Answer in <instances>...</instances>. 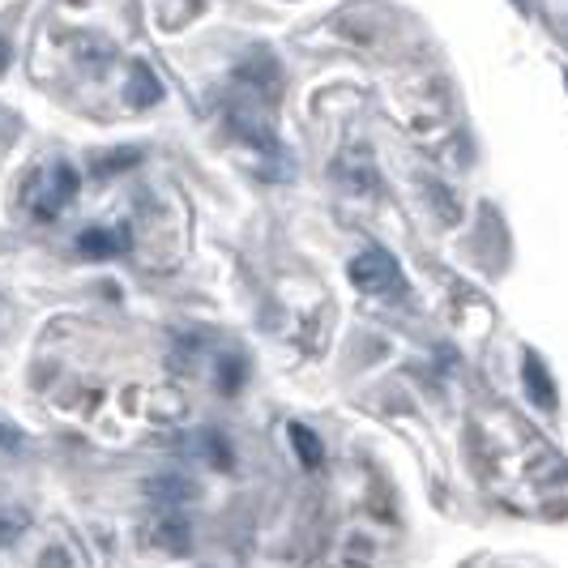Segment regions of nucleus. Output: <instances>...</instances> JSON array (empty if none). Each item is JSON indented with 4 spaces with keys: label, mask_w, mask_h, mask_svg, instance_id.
Listing matches in <instances>:
<instances>
[{
    "label": "nucleus",
    "mask_w": 568,
    "mask_h": 568,
    "mask_svg": "<svg viewBox=\"0 0 568 568\" xmlns=\"http://www.w3.org/2000/svg\"><path fill=\"white\" fill-rule=\"evenodd\" d=\"M235 82H244V86L261 98H278V64L270 61V56H256L253 64H244V69L235 73Z\"/></svg>",
    "instance_id": "obj_4"
},
{
    "label": "nucleus",
    "mask_w": 568,
    "mask_h": 568,
    "mask_svg": "<svg viewBox=\"0 0 568 568\" xmlns=\"http://www.w3.org/2000/svg\"><path fill=\"white\" fill-rule=\"evenodd\" d=\"M9 64H13V52H9V39L0 34V77L9 73Z\"/></svg>",
    "instance_id": "obj_14"
},
{
    "label": "nucleus",
    "mask_w": 568,
    "mask_h": 568,
    "mask_svg": "<svg viewBox=\"0 0 568 568\" xmlns=\"http://www.w3.org/2000/svg\"><path fill=\"white\" fill-rule=\"evenodd\" d=\"M125 98L133 107H155L158 98H162V82L155 77V69H146V64H133V73H128V86H125Z\"/></svg>",
    "instance_id": "obj_6"
},
{
    "label": "nucleus",
    "mask_w": 568,
    "mask_h": 568,
    "mask_svg": "<svg viewBox=\"0 0 568 568\" xmlns=\"http://www.w3.org/2000/svg\"><path fill=\"white\" fill-rule=\"evenodd\" d=\"M517 4H522V9H530V0H517Z\"/></svg>",
    "instance_id": "obj_16"
},
{
    "label": "nucleus",
    "mask_w": 568,
    "mask_h": 568,
    "mask_svg": "<svg viewBox=\"0 0 568 568\" xmlns=\"http://www.w3.org/2000/svg\"><path fill=\"white\" fill-rule=\"evenodd\" d=\"M423 189L432 192V201H436V206H441L444 222H453V219H457V206H453V201H449V192H444V185H441V180H423Z\"/></svg>",
    "instance_id": "obj_12"
},
{
    "label": "nucleus",
    "mask_w": 568,
    "mask_h": 568,
    "mask_svg": "<svg viewBox=\"0 0 568 568\" xmlns=\"http://www.w3.org/2000/svg\"><path fill=\"white\" fill-rule=\"evenodd\" d=\"M158 535H155V543L158 547H167L171 556H185L192 547V538H189V522H180V517H167V522H158L155 526Z\"/></svg>",
    "instance_id": "obj_9"
},
{
    "label": "nucleus",
    "mask_w": 568,
    "mask_h": 568,
    "mask_svg": "<svg viewBox=\"0 0 568 568\" xmlns=\"http://www.w3.org/2000/svg\"><path fill=\"white\" fill-rule=\"evenodd\" d=\"M146 496L155 501V505H192L201 492H197V483H192L189 474H155V478H146Z\"/></svg>",
    "instance_id": "obj_3"
},
{
    "label": "nucleus",
    "mask_w": 568,
    "mask_h": 568,
    "mask_svg": "<svg viewBox=\"0 0 568 568\" xmlns=\"http://www.w3.org/2000/svg\"><path fill=\"white\" fill-rule=\"evenodd\" d=\"M137 162H141V150L125 146V150H116V155L95 158V176H116V171H128V167H137Z\"/></svg>",
    "instance_id": "obj_10"
},
{
    "label": "nucleus",
    "mask_w": 568,
    "mask_h": 568,
    "mask_svg": "<svg viewBox=\"0 0 568 568\" xmlns=\"http://www.w3.org/2000/svg\"><path fill=\"white\" fill-rule=\"evenodd\" d=\"M350 283L359 286L364 295H398L402 291V270L398 261L380 249H368L350 261Z\"/></svg>",
    "instance_id": "obj_1"
},
{
    "label": "nucleus",
    "mask_w": 568,
    "mask_h": 568,
    "mask_svg": "<svg viewBox=\"0 0 568 568\" xmlns=\"http://www.w3.org/2000/svg\"><path fill=\"white\" fill-rule=\"evenodd\" d=\"M286 432H291V444H295V453H299V462H304L308 471H320V466H325V449H320V441H316L313 432H308L304 423H291Z\"/></svg>",
    "instance_id": "obj_8"
},
{
    "label": "nucleus",
    "mask_w": 568,
    "mask_h": 568,
    "mask_svg": "<svg viewBox=\"0 0 568 568\" xmlns=\"http://www.w3.org/2000/svg\"><path fill=\"white\" fill-rule=\"evenodd\" d=\"M240 377H244V368H240L235 359H222V389H227V393H235Z\"/></svg>",
    "instance_id": "obj_13"
},
{
    "label": "nucleus",
    "mask_w": 568,
    "mask_h": 568,
    "mask_svg": "<svg viewBox=\"0 0 568 568\" xmlns=\"http://www.w3.org/2000/svg\"><path fill=\"white\" fill-rule=\"evenodd\" d=\"M77 189H82V185H77V171H73L69 162H56V167L48 171V185H43V189H34V197H31L34 219L52 222L64 210V206L77 197Z\"/></svg>",
    "instance_id": "obj_2"
},
{
    "label": "nucleus",
    "mask_w": 568,
    "mask_h": 568,
    "mask_svg": "<svg viewBox=\"0 0 568 568\" xmlns=\"http://www.w3.org/2000/svg\"><path fill=\"white\" fill-rule=\"evenodd\" d=\"M27 526H31V517H27L22 508H4V513H0V543H4V547L18 543V538L27 535Z\"/></svg>",
    "instance_id": "obj_11"
},
{
    "label": "nucleus",
    "mask_w": 568,
    "mask_h": 568,
    "mask_svg": "<svg viewBox=\"0 0 568 568\" xmlns=\"http://www.w3.org/2000/svg\"><path fill=\"white\" fill-rule=\"evenodd\" d=\"M522 377H526V389H530V398H535L543 411H551L556 407V385L547 377V368L538 364V355H526V364H522Z\"/></svg>",
    "instance_id": "obj_7"
},
{
    "label": "nucleus",
    "mask_w": 568,
    "mask_h": 568,
    "mask_svg": "<svg viewBox=\"0 0 568 568\" xmlns=\"http://www.w3.org/2000/svg\"><path fill=\"white\" fill-rule=\"evenodd\" d=\"M77 253L91 256V261H107V256H120L125 253V235L116 231H103V227H91L77 235Z\"/></svg>",
    "instance_id": "obj_5"
},
{
    "label": "nucleus",
    "mask_w": 568,
    "mask_h": 568,
    "mask_svg": "<svg viewBox=\"0 0 568 568\" xmlns=\"http://www.w3.org/2000/svg\"><path fill=\"white\" fill-rule=\"evenodd\" d=\"M0 441L9 444V449H18V444H22L18 436H13V428H0Z\"/></svg>",
    "instance_id": "obj_15"
}]
</instances>
